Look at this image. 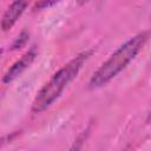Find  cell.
<instances>
[{
    "instance_id": "6da1fadb",
    "label": "cell",
    "mask_w": 151,
    "mask_h": 151,
    "mask_svg": "<svg viewBox=\"0 0 151 151\" xmlns=\"http://www.w3.org/2000/svg\"><path fill=\"white\" fill-rule=\"evenodd\" d=\"M149 39V32H142L125 44H123L91 77L88 81L90 88H99L110 83L118 73H120L139 53Z\"/></svg>"
},
{
    "instance_id": "7a4b0ae2",
    "label": "cell",
    "mask_w": 151,
    "mask_h": 151,
    "mask_svg": "<svg viewBox=\"0 0 151 151\" xmlns=\"http://www.w3.org/2000/svg\"><path fill=\"white\" fill-rule=\"evenodd\" d=\"M85 59L86 54L78 55L65 66H63L57 73H54L34 98L32 104V112L40 113L50 107L60 97L65 87L78 76Z\"/></svg>"
},
{
    "instance_id": "3957f363",
    "label": "cell",
    "mask_w": 151,
    "mask_h": 151,
    "mask_svg": "<svg viewBox=\"0 0 151 151\" xmlns=\"http://www.w3.org/2000/svg\"><path fill=\"white\" fill-rule=\"evenodd\" d=\"M35 58V50L32 48L29 50L28 52H26L19 60H17L8 70L7 72L5 73L4 78H2V81L5 84H9L11 81H13L14 79H17L26 68H28L31 66V64L33 63Z\"/></svg>"
},
{
    "instance_id": "277c9868",
    "label": "cell",
    "mask_w": 151,
    "mask_h": 151,
    "mask_svg": "<svg viewBox=\"0 0 151 151\" xmlns=\"http://www.w3.org/2000/svg\"><path fill=\"white\" fill-rule=\"evenodd\" d=\"M27 2L26 1H14L11 4V6L6 9V12L4 13L2 18H1V22L0 26L2 28V31H9L14 24L17 22V20L21 17V14L24 13V11L27 7Z\"/></svg>"
},
{
    "instance_id": "5b68a950",
    "label": "cell",
    "mask_w": 151,
    "mask_h": 151,
    "mask_svg": "<svg viewBox=\"0 0 151 151\" xmlns=\"http://www.w3.org/2000/svg\"><path fill=\"white\" fill-rule=\"evenodd\" d=\"M27 40H28V33H27L26 31H22V32H21V34L18 37V39L14 41V44H13L12 48H13V50H15V48H20V47H22Z\"/></svg>"
},
{
    "instance_id": "8992f818",
    "label": "cell",
    "mask_w": 151,
    "mask_h": 151,
    "mask_svg": "<svg viewBox=\"0 0 151 151\" xmlns=\"http://www.w3.org/2000/svg\"><path fill=\"white\" fill-rule=\"evenodd\" d=\"M55 4H57L55 1H42V2H38L35 5V7L39 8V9H41L44 7H48V6H52V5H55Z\"/></svg>"
},
{
    "instance_id": "52a82bcc",
    "label": "cell",
    "mask_w": 151,
    "mask_h": 151,
    "mask_svg": "<svg viewBox=\"0 0 151 151\" xmlns=\"http://www.w3.org/2000/svg\"><path fill=\"white\" fill-rule=\"evenodd\" d=\"M1 53H2V51H1V48H0V57H1Z\"/></svg>"
}]
</instances>
